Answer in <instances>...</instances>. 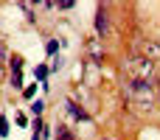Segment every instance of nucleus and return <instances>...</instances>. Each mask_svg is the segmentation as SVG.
<instances>
[{
    "mask_svg": "<svg viewBox=\"0 0 160 140\" xmlns=\"http://www.w3.org/2000/svg\"><path fill=\"white\" fill-rule=\"evenodd\" d=\"M127 93H129L135 101H141V104H152L155 87H152V81H149V79H132V81L127 84Z\"/></svg>",
    "mask_w": 160,
    "mask_h": 140,
    "instance_id": "obj_1",
    "label": "nucleus"
},
{
    "mask_svg": "<svg viewBox=\"0 0 160 140\" xmlns=\"http://www.w3.org/2000/svg\"><path fill=\"white\" fill-rule=\"evenodd\" d=\"M129 67H132L135 79H149V76H152V67H155V65H152L149 59H132V65H129Z\"/></svg>",
    "mask_w": 160,
    "mask_h": 140,
    "instance_id": "obj_2",
    "label": "nucleus"
},
{
    "mask_svg": "<svg viewBox=\"0 0 160 140\" xmlns=\"http://www.w3.org/2000/svg\"><path fill=\"white\" fill-rule=\"evenodd\" d=\"M96 31H98V36H104V34L110 31V17H107V11H104V8H98V11H96Z\"/></svg>",
    "mask_w": 160,
    "mask_h": 140,
    "instance_id": "obj_3",
    "label": "nucleus"
},
{
    "mask_svg": "<svg viewBox=\"0 0 160 140\" xmlns=\"http://www.w3.org/2000/svg\"><path fill=\"white\" fill-rule=\"evenodd\" d=\"M68 112H70L76 121H90V115H87V112H84V109H82L76 101H68Z\"/></svg>",
    "mask_w": 160,
    "mask_h": 140,
    "instance_id": "obj_4",
    "label": "nucleus"
},
{
    "mask_svg": "<svg viewBox=\"0 0 160 140\" xmlns=\"http://www.w3.org/2000/svg\"><path fill=\"white\" fill-rule=\"evenodd\" d=\"M11 73H14V79L22 76V59L20 56H11Z\"/></svg>",
    "mask_w": 160,
    "mask_h": 140,
    "instance_id": "obj_5",
    "label": "nucleus"
},
{
    "mask_svg": "<svg viewBox=\"0 0 160 140\" xmlns=\"http://www.w3.org/2000/svg\"><path fill=\"white\" fill-rule=\"evenodd\" d=\"M34 79H39L42 84H48V81H45V79H48V67H45V65H37V67H34Z\"/></svg>",
    "mask_w": 160,
    "mask_h": 140,
    "instance_id": "obj_6",
    "label": "nucleus"
},
{
    "mask_svg": "<svg viewBox=\"0 0 160 140\" xmlns=\"http://www.w3.org/2000/svg\"><path fill=\"white\" fill-rule=\"evenodd\" d=\"M56 140H73L70 129H68V126H56Z\"/></svg>",
    "mask_w": 160,
    "mask_h": 140,
    "instance_id": "obj_7",
    "label": "nucleus"
},
{
    "mask_svg": "<svg viewBox=\"0 0 160 140\" xmlns=\"http://www.w3.org/2000/svg\"><path fill=\"white\" fill-rule=\"evenodd\" d=\"M42 109H45V101H42V98H37V101L31 104V112H34V115L39 118V115H42Z\"/></svg>",
    "mask_w": 160,
    "mask_h": 140,
    "instance_id": "obj_8",
    "label": "nucleus"
},
{
    "mask_svg": "<svg viewBox=\"0 0 160 140\" xmlns=\"http://www.w3.org/2000/svg\"><path fill=\"white\" fill-rule=\"evenodd\" d=\"M6 135H8V118L0 115V138H6Z\"/></svg>",
    "mask_w": 160,
    "mask_h": 140,
    "instance_id": "obj_9",
    "label": "nucleus"
},
{
    "mask_svg": "<svg viewBox=\"0 0 160 140\" xmlns=\"http://www.w3.org/2000/svg\"><path fill=\"white\" fill-rule=\"evenodd\" d=\"M59 45H62V42H56V39H48L45 51H48V53H56V51H59Z\"/></svg>",
    "mask_w": 160,
    "mask_h": 140,
    "instance_id": "obj_10",
    "label": "nucleus"
},
{
    "mask_svg": "<svg viewBox=\"0 0 160 140\" xmlns=\"http://www.w3.org/2000/svg\"><path fill=\"white\" fill-rule=\"evenodd\" d=\"M34 93H37V87H25V90H22V95H25V98H31Z\"/></svg>",
    "mask_w": 160,
    "mask_h": 140,
    "instance_id": "obj_11",
    "label": "nucleus"
}]
</instances>
